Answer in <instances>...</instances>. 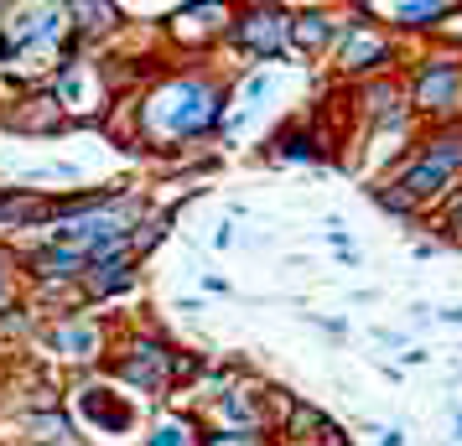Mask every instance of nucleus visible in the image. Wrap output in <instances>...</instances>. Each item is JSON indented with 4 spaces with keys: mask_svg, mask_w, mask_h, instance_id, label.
<instances>
[{
    "mask_svg": "<svg viewBox=\"0 0 462 446\" xmlns=\"http://www.w3.org/2000/svg\"><path fill=\"white\" fill-rule=\"evenodd\" d=\"M457 177H462V125H437L420 141L416 156H411V167L400 171L390 187L405 197L411 213H420L426 203L447 197V187H452Z\"/></svg>",
    "mask_w": 462,
    "mask_h": 446,
    "instance_id": "2",
    "label": "nucleus"
},
{
    "mask_svg": "<svg viewBox=\"0 0 462 446\" xmlns=\"http://www.w3.org/2000/svg\"><path fill=\"white\" fill-rule=\"evenodd\" d=\"M390 58H395V47L379 22H343V32H337V68L343 73H379Z\"/></svg>",
    "mask_w": 462,
    "mask_h": 446,
    "instance_id": "9",
    "label": "nucleus"
},
{
    "mask_svg": "<svg viewBox=\"0 0 462 446\" xmlns=\"http://www.w3.org/2000/svg\"><path fill=\"white\" fill-rule=\"evenodd\" d=\"M337 32H343V22L333 11H291V52H301V58L328 52L337 42Z\"/></svg>",
    "mask_w": 462,
    "mask_h": 446,
    "instance_id": "13",
    "label": "nucleus"
},
{
    "mask_svg": "<svg viewBox=\"0 0 462 446\" xmlns=\"http://www.w3.org/2000/svg\"><path fill=\"white\" fill-rule=\"evenodd\" d=\"M37 342H47V353L63 363H99L109 353V332L99 317H88V312H58V317L47 322Z\"/></svg>",
    "mask_w": 462,
    "mask_h": 446,
    "instance_id": "7",
    "label": "nucleus"
},
{
    "mask_svg": "<svg viewBox=\"0 0 462 446\" xmlns=\"http://www.w3.org/2000/svg\"><path fill=\"white\" fill-rule=\"evenodd\" d=\"M275 161H317L322 156V146H317V135H307V130H281L271 146Z\"/></svg>",
    "mask_w": 462,
    "mask_h": 446,
    "instance_id": "16",
    "label": "nucleus"
},
{
    "mask_svg": "<svg viewBox=\"0 0 462 446\" xmlns=\"http://www.w3.org/2000/svg\"><path fill=\"white\" fill-rule=\"evenodd\" d=\"M198 446H265L260 431H208Z\"/></svg>",
    "mask_w": 462,
    "mask_h": 446,
    "instance_id": "18",
    "label": "nucleus"
},
{
    "mask_svg": "<svg viewBox=\"0 0 462 446\" xmlns=\"http://www.w3.org/2000/svg\"><path fill=\"white\" fill-rule=\"evenodd\" d=\"M213 421L218 431H265V395L260 389H224L213 400Z\"/></svg>",
    "mask_w": 462,
    "mask_h": 446,
    "instance_id": "12",
    "label": "nucleus"
},
{
    "mask_svg": "<svg viewBox=\"0 0 462 446\" xmlns=\"http://www.w3.org/2000/svg\"><path fill=\"white\" fill-rule=\"evenodd\" d=\"M73 410H79V431L99 436V441L130 436L135 421H141V410L120 395V384H99V379H88L73 389Z\"/></svg>",
    "mask_w": 462,
    "mask_h": 446,
    "instance_id": "5",
    "label": "nucleus"
},
{
    "mask_svg": "<svg viewBox=\"0 0 462 446\" xmlns=\"http://www.w3.org/2000/svg\"><path fill=\"white\" fill-rule=\"evenodd\" d=\"M0 125L16 130V135H58V130H68V114L58 109L52 94H26L22 105L0 109Z\"/></svg>",
    "mask_w": 462,
    "mask_h": 446,
    "instance_id": "10",
    "label": "nucleus"
},
{
    "mask_svg": "<svg viewBox=\"0 0 462 446\" xmlns=\"http://www.w3.org/2000/svg\"><path fill=\"white\" fill-rule=\"evenodd\" d=\"M47 94L58 99V109L68 120H99L115 105V84H109L105 63H94V58H63Z\"/></svg>",
    "mask_w": 462,
    "mask_h": 446,
    "instance_id": "4",
    "label": "nucleus"
},
{
    "mask_svg": "<svg viewBox=\"0 0 462 446\" xmlns=\"http://www.w3.org/2000/svg\"><path fill=\"white\" fill-rule=\"evenodd\" d=\"M22 301V259L11 250H0V312Z\"/></svg>",
    "mask_w": 462,
    "mask_h": 446,
    "instance_id": "17",
    "label": "nucleus"
},
{
    "mask_svg": "<svg viewBox=\"0 0 462 446\" xmlns=\"http://www.w3.org/2000/svg\"><path fill=\"white\" fill-rule=\"evenodd\" d=\"M447 239H452V244H462V192L452 197V208H447Z\"/></svg>",
    "mask_w": 462,
    "mask_h": 446,
    "instance_id": "19",
    "label": "nucleus"
},
{
    "mask_svg": "<svg viewBox=\"0 0 462 446\" xmlns=\"http://www.w3.org/2000/svg\"><path fill=\"white\" fill-rule=\"evenodd\" d=\"M5 63H16V47H11V37L0 32V68H5Z\"/></svg>",
    "mask_w": 462,
    "mask_h": 446,
    "instance_id": "20",
    "label": "nucleus"
},
{
    "mask_svg": "<svg viewBox=\"0 0 462 446\" xmlns=\"http://www.w3.org/2000/svg\"><path fill=\"white\" fill-rule=\"evenodd\" d=\"M457 94H462V58H420L416 84H411V105L431 120H452L457 114Z\"/></svg>",
    "mask_w": 462,
    "mask_h": 446,
    "instance_id": "8",
    "label": "nucleus"
},
{
    "mask_svg": "<svg viewBox=\"0 0 462 446\" xmlns=\"http://www.w3.org/2000/svg\"><path fill=\"white\" fill-rule=\"evenodd\" d=\"M198 441H203V436H198V425H192L188 415H162L141 446H198Z\"/></svg>",
    "mask_w": 462,
    "mask_h": 446,
    "instance_id": "15",
    "label": "nucleus"
},
{
    "mask_svg": "<svg viewBox=\"0 0 462 446\" xmlns=\"http://www.w3.org/2000/svg\"><path fill=\"white\" fill-rule=\"evenodd\" d=\"M229 42L254 58V63H271V58H286L291 52V11L281 5H250L229 16Z\"/></svg>",
    "mask_w": 462,
    "mask_h": 446,
    "instance_id": "6",
    "label": "nucleus"
},
{
    "mask_svg": "<svg viewBox=\"0 0 462 446\" xmlns=\"http://www.w3.org/2000/svg\"><path fill=\"white\" fill-rule=\"evenodd\" d=\"M79 286H84V301H109V296H120V291H130L135 286V259H130V250L88 259V270Z\"/></svg>",
    "mask_w": 462,
    "mask_h": 446,
    "instance_id": "11",
    "label": "nucleus"
},
{
    "mask_svg": "<svg viewBox=\"0 0 462 446\" xmlns=\"http://www.w3.org/2000/svg\"><path fill=\"white\" fill-rule=\"evenodd\" d=\"M441 322H462V306H447V312H441Z\"/></svg>",
    "mask_w": 462,
    "mask_h": 446,
    "instance_id": "22",
    "label": "nucleus"
},
{
    "mask_svg": "<svg viewBox=\"0 0 462 446\" xmlns=\"http://www.w3.org/2000/svg\"><path fill=\"white\" fill-rule=\"evenodd\" d=\"M379 446H405V436L400 431H379Z\"/></svg>",
    "mask_w": 462,
    "mask_h": 446,
    "instance_id": "21",
    "label": "nucleus"
},
{
    "mask_svg": "<svg viewBox=\"0 0 462 446\" xmlns=\"http://www.w3.org/2000/svg\"><path fill=\"white\" fill-rule=\"evenodd\" d=\"M457 431H462V410H457Z\"/></svg>",
    "mask_w": 462,
    "mask_h": 446,
    "instance_id": "23",
    "label": "nucleus"
},
{
    "mask_svg": "<svg viewBox=\"0 0 462 446\" xmlns=\"http://www.w3.org/2000/svg\"><path fill=\"white\" fill-rule=\"evenodd\" d=\"M229 94L208 73H171L162 84H151L135 105V130L146 146H188L203 141L224 125Z\"/></svg>",
    "mask_w": 462,
    "mask_h": 446,
    "instance_id": "1",
    "label": "nucleus"
},
{
    "mask_svg": "<svg viewBox=\"0 0 462 446\" xmlns=\"http://www.w3.org/2000/svg\"><path fill=\"white\" fill-rule=\"evenodd\" d=\"M390 16H395V26L420 32V26H441L447 16H457V5H447V0H405V5L390 11Z\"/></svg>",
    "mask_w": 462,
    "mask_h": 446,
    "instance_id": "14",
    "label": "nucleus"
},
{
    "mask_svg": "<svg viewBox=\"0 0 462 446\" xmlns=\"http://www.w3.org/2000/svg\"><path fill=\"white\" fill-rule=\"evenodd\" d=\"M109 374L125 384V389H141V395H162V389H171L177 379L198 374V363L182 359L171 342L151 338V332H135V338H125L120 348H115V363H109Z\"/></svg>",
    "mask_w": 462,
    "mask_h": 446,
    "instance_id": "3",
    "label": "nucleus"
}]
</instances>
